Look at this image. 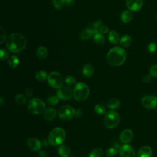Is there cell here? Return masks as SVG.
Instances as JSON below:
<instances>
[{"instance_id":"cell-13","label":"cell","mask_w":157,"mask_h":157,"mask_svg":"<svg viewBox=\"0 0 157 157\" xmlns=\"http://www.w3.org/2000/svg\"><path fill=\"white\" fill-rule=\"evenodd\" d=\"M126 4L129 10L132 12H136L142 8L143 0H126Z\"/></svg>"},{"instance_id":"cell-35","label":"cell","mask_w":157,"mask_h":157,"mask_svg":"<svg viewBox=\"0 0 157 157\" xmlns=\"http://www.w3.org/2000/svg\"><path fill=\"white\" fill-rule=\"evenodd\" d=\"M9 57V53L8 52L4 50V49H1L0 50V58L1 61H5Z\"/></svg>"},{"instance_id":"cell-34","label":"cell","mask_w":157,"mask_h":157,"mask_svg":"<svg viewBox=\"0 0 157 157\" xmlns=\"http://www.w3.org/2000/svg\"><path fill=\"white\" fill-rule=\"evenodd\" d=\"M65 82L67 85H73L76 82V78L72 75H68L65 78Z\"/></svg>"},{"instance_id":"cell-19","label":"cell","mask_w":157,"mask_h":157,"mask_svg":"<svg viewBox=\"0 0 157 157\" xmlns=\"http://www.w3.org/2000/svg\"><path fill=\"white\" fill-rule=\"evenodd\" d=\"M82 72L85 77H90L94 74V68L91 64H86L83 66Z\"/></svg>"},{"instance_id":"cell-45","label":"cell","mask_w":157,"mask_h":157,"mask_svg":"<svg viewBox=\"0 0 157 157\" xmlns=\"http://www.w3.org/2000/svg\"><path fill=\"white\" fill-rule=\"evenodd\" d=\"M0 102H1V105L2 107L4 105V99L2 97L0 98Z\"/></svg>"},{"instance_id":"cell-6","label":"cell","mask_w":157,"mask_h":157,"mask_svg":"<svg viewBox=\"0 0 157 157\" xmlns=\"http://www.w3.org/2000/svg\"><path fill=\"white\" fill-rule=\"evenodd\" d=\"M120 121V118L118 113L112 110L106 112L104 117V123L105 126L109 129L114 128L117 126Z\"/></svg>"},{"instance_id":"cell-40","label":"cell","mask_w":157,"mask_h":157,"mask_svg":"<svg viewBox=\"0 0 157 157\" xmlns=\"http://www.w3.org/2000/svg\"><path fill=\"white\" fill-rule=\"evenodd\" d=\"M109 31V28L106 26H102L99 29V32L101 34H106Z\"/></svg>"},{"instance_id":"cell-20","label":"cell","mask_w":157,"mask_h":157,"mask_svg":"<svg viewBox=\"0 0 157 157\" xmlns=\"http://www.w3.org/2000/svg\"><path fill=\"white\" fill-rule=\"evenodd\" d=\"M36 55L39 59H44L46 58L48 55V50L45 47L42 46L38 48Z\"/></svg>"},{"instance_id":"cell-24","label":"cell","mask_w":157,"mask_h":157,"mask_svg":"<svg viewBox=\"0 0 157 157\" xmlns=\"http://www.w3.org/2000/svg\"><path fill=\"white\" fill-rule=\"evenodd\" d=\"M19 64V59L16 55H12L9 59L8 64L11 68H15Z\"/></svg>"},{"instance_id":"cell-12","label":"cell","mask_w":157,"mask_h":157,"mask_svg":"<svg viewBox=\"0 0 157 157\" xmlns=\"http://www.w3.org/2000/svg\"><path fill=\"white\" fill-rule=\"evenodd\" d=\"M26 144L28 148L33 151H39L42 145L40 140H39L38 139L33 137L28 139L26 142Z\"/></svg>"},{"instance_id":"cell-9","label":"cell","mask_w":157,"mask_h":157,"mask_svg":"<svg viewBox=\"0 0 157 157\" xmlns=\"http://www.w3.org/2000/svg\"><path fill=\"white\" fill-rule=\"evenodd\" d=\"M56 96L61 100H69L74 96V90L69 86H62L58 90Z\"/></svg>"},{"instance_id":"cell-38","label":"cell","mask_w":157,"mask_h":157,"mask_svg":"<svg viewBox=\"0 0 157 157\" xmlns=\"http://www.w3.org/2000/svg\"><path fill=\"white\" fill-rule=\"evenodd\" d=\"M0 44H2L6 39V32L4 31L2 28H1V34H0Z\"/></svg>"},{"instance_id":"cell-11","label":"cell","mask_w":157,"mask_h":157,"mask_svg":"<svg viewBox=\"0 0 157 157\" xmlns=\"http://www.w3.org/2000/svg\"><path fill=\"white\" fill-rule=\"evenodd\" d=\"M118 151L121 157H135L136 155L134 148L128 144L120 147Z\"/></svg>"},{"instance_id":"cell-17","label":"cell","mask_w":157,"mask_h":157,"mask_svg":"<svg viewBox=\"0 0 157 157\" xmlns=\"http://www.w3.org/2000/svg\"><path fill=\"white\" fill-rule=\"evenodd\" d=\"M56 115V110L53 108H48L44 112V118L47 121H52Z\"/></svg>"},{"instance_id":"cell-7","label":"cell","mask_w":157,"mask_h":157,"mask_svg":"<svg viewBox=\"0 0 157 157\" xmlns=\"http://www.w3.org/2000/svg\"><path fill=\"white\" fill-rule=\"evenodd\" d=\"M47 82L52 88L59 89L63 86V78L59 72L53 71L48 75Z\"/></svg>"},{"instance_id":"cell-4","label":"cell","mask_w":157,"mask_h":157,"mask_svg":"<svg viewBox=\"0 0 157 157\" xmlns=\"http://www.w3.org/2000/svg\"><path fill=\"white\" fill-rule=\"evenodd\" d=\"M74 98L77 101H85L88 96L90 90L84 83H77L74 88Z\"/></svg>"},{"instance_id":"cell-14","label":"cell","mask_w":157,"mask_h":157,"mask_svg":"<svg viewBox=\"0 0 157 157\" xmlns=\"http://www.w3.org/2000/svg\"><path fill=\"white\" fill-rule=\"evenodd\" d=\"M133 138V132L129 129H126L123 130L120 135V140L124 144H128L130 142Z\"/></svg>"},{"instance_id":"cell-8","label":"cell","mask_w":157,"mask_h":157,"mask_svg":"<svg viewBox=\"0 0 157 157\" xmlns=\"http://www.w3.org/2000/svg\"><path fill=\"white\" fill-rule=\"evenodd\" d=\"M59 118L63 120H68L71 119L75 115V111L74 109L69 105H65L61 106L58 112Z\"/></svg>"},{"instance_id":"cell-37","label":"cell","mask_w":157,"mask_h":157,"mask_svg":"<svg viewBox=\"0 0 157 157\" xmlns=\"http://www.w3.org/2000/svg\"><path fill=\"white\" fill-rule=\"evenodd\" d=\"M156 48H157V47H156V44L152 42V43L149 44V45L148 47V50L150 53H153L156 51Z\"/></svg>"},{"instance_id":"cell-32","label":"cell","mask_w":157,"mask_h":157,"mask_svg":"<svg viewBox=\"0 0 157 157\" xmlns=\"http://www.w3.org/2000/svg\"><path fill=\"white\" fill-rule=\"evenodd\" d=\"M94 111L99 115H103L105 113V108L103 105L98 104L94 106Z\"/></svg>"},{"instance_id":"cell-15","label":"cell","mask_w":157,"mask_h":157,"mask_svg":"<svg viewBox=\"0 0 157 157\" xmlns=\"http://www.w3.org/2000/svg\"><path fill=\"white\" fill-rule=\"evenodd\" d=\"M98 33H99L98 30L94 29L93 28H86L80 33L79 37L82 40H86L90 39L93 34L94 35Z\"/></svg>"},{"instance_id":"cell-23","label":"cell","mask_w":157,"mask_h":157,"mask_svg":"<svg viewBox=\"0 0 157 157\" xmlns=\"http://www.w3.org/2000/svg\"><path fill=\"white\" fill-rule=\"evenodd\" d=\"M94 41L97 45H102L105 42V38L102 34L98 33L94 35Z\"/></svg>"},{"instance_id":"cell-39","label":"cell","mask_w":157,"mask_h":157,"mask_svg":"<svg viewBox=\"0 0 157 157\" xmlns=\"http://www.w3.org/2000/svg\"><path fill=\"white\" fill-rule=\"evenodd\" d=\"M102 25V22L100 21V20H98L96 21H95L93 24V29H96V30H98L99 29V28H101V26Z\"/></svg>"},{"instance_id":"cell-1","label":"cell","mask_w":157,"mask_h":157,"mask_svg":"<svg viewBox=\"0 0 157 157\" xmlns=\"http://www.w3.org/2000/svg\"><path fill=\"white\" fill-rule=\"evenodd\" d=\"M6 45L10 52L17 53L25 49L26 45V40L21 34L13 33L7 37Z\"/></svg>"},{"instance_id":"cell-16","label":"cell","mask_w":157,"mask_h":157,"mask_svg":"<svg viewBox=\"0 0 157 157\" xmlns=\"http://www.w3.org/2000/svg\"><path fill=\"white\" fill-rule=\"evenodd\" d=\"M153 153L151 148L149 146H143L138 151V157H151Z\"/></svg>"},{"instance_id":"cell-36","label":"cell","mask_w":157,"mask_h":157,"mask_svg":"<svg viewBox=\"0 0 157 157\" xmlns=\"http://www.w3.org/2000/svg\"><path fill=\"white\" fill-rule=\"evenodd\" d=\"M150 74L151 77L157 78V64L153 65L150 67Z\"/></svg>"},{"instance_id":"cell-22","label":"cell","mask_w":157,"mask_h":157,"mask_svg":"<svg viewBox=\"0 0 157 157\" xmlns=\"http://www.w3.org/2000/svg\"><path fill=\"white\" fill-rule=\"evenodd\" d=\"M132 18V15L130 11L124 10L121 13V20L123 23H129L131 21Z\"/></svg>"},{"instance_id":"cell-41","label":"cell","mask_w":157,"mask_h":157,"mask_svg":"<svg viewBox=\"0 0 157 157\" xmlns=\"http://www.w3.org/2000/svg\"><path fill=\"white\" fill-rule=\"evenodd\" d=\"M26 94L28 96V97H31L33 94V91L30 88H28L26 90Z\"/></svg>"},{"instance_id":"cell-3","label":"cell","mask_w":157,"mask_h":157,"mask_svg":"<svg viewBox=\"0 0 157 157\" xmlns=\"http://www.w3.org/2000/svg\"><path fill=\"white\" fill-rule=\"evenodd\" d=\"M66 139V132L64 129L61 127H56L53 129L48 134V142L53 146L61 145Z\"/></svg>"},{"instance_id":"cell-2","label":"cell","mask_w":157,"mask_h":157,"mask_svg":"<svg viewBox=\"0 0 157 157\" xmlns=\"http://www.w3.org/2000/svg\"><path fill=\"white\" fill-rule=\"evenodd\" d=\"M108 62L113 66L123 64L126 59V52L121 47L116 46L110 49L107 55Z\"/></svg>"},{"instance_id":"cell-44","label":"cell","mask_w":157,"mask_h":157,"mask_svg":"<svg viewBox=\"0 0 157 157\" xmlns=\"http://www.w3.org/2000/svg\"><path fill=\"white\" fill-rule=\"evenodd\" d=\"M74 3V0H66V5L68 6H72Z\"/></svg>"},{"instance_id":"cell-30","label":"cell","mask_w":157,"mask_h":157,"mask_svg":"<svg viewBox=\"0 0 157 157\" xmlns=\"http://www.w3.org/2000/svg\"><path fill=\"white\" fill-rule=\"evenodd\" d=\"M66 2V0H52V3L54 7L58 10L61 9Z\"/></svg>"},{"instance_id":"cell-25","label":"cell","mask_w":157,"mask_h":157,"mask_svg":"<svg viewBox=\"0 0 157 157\" xmlns=\"http://www.w3.org/2000/svg\"><path fill=\"white\" fill-rule=\"evenodd\" d=\"M120 104V102L118 99L116 98H113L111 99L107 103V107L110 109H117Z\"/></svg>"},{"instance_id":"cell-46","label":"cell","mask_w":157,"mask_h":157,"mask_svg":"<svg viewBox=\"0 0 157 157\" xmlns=\"http://www.w3.org/2000/svg\"><path fill=\"white\" fill-rule=\"evenodd\" d=\"M71 157H73V156H71Z\"/></svg>"},{"instance_id":"cell-31","label":"cell","mask_w":157,"mask_h":157,"mask_svg":"<svg viewBox=\"0 0 157 157\" xmlns=\"http://www.w3.org/2000/svg\"><path fill=\"white\" fill-rule=\"evenodd\" d=\"M59 99L58 98V97L57 96L51 95L47 98V101L49 104H50L52 105H55L58 103Z\"/></svg>"},{"instance_id":"cell-26","label":"cell","mask_w":157,"mask_h":157,"mask_svg":"<svg viewBox=\"0 0 157 157\" xmlns=\"http://www.w3.org/2000/svg\"><path fill=\"white\" fill-rule=\"evenodd\" d=\"M131 43V38L128 35L122 36L120 39V44L123 47H128Z\"/></svg>"},{"instance_id":"cell-27","label":"cell","mask_w":157,"mask_h":157,"mask_svg":"<svg viewBox=\"0 0 157 157\" xmlns=\"http://www.w3.org/2000/svg\"><path fill=\"white\" fill-rule=\"evenodd\" d=\"M47 77H48V75L47 72L43 70L38 71L36 74V79L40 82L44 81L45 79L47 78Z\"/></svg>"},{"instance_id":"cell-43","label":"cell","mask_w":157,"mask_h":157,"mask_svg":"<svg viewBox=\"0 0 157 157\" xmlns=\"http://www.w3.org/2000/svg\"><path fill=\"white\" fill-rule=\"evenodd\" d=\"M39 157H47V153L44 151H40L39 154Z\"/></svg>"},{"instance_id":"cell-21","label":"cell","mask_w":157,"mask_h":157,"mask_svg":"<svg viewBox=\"0 0 157 157\" xmlns=\"http://www.w3.org/2000/svg\"><path fill=\"white\" fill-rule=\"evenodd\" d=\"M108 39L109 40V41L113 44H116L118 42V41H120V38H119V36L118 34L115 31H110L109 32V34H108Z\"/></svg>"},{"instance_id":"cell-5","label":"cell","mask_w":157,"mask_h":157,"mask_svg":"<svg viewBox=\"0 0 157 157\" xmlns=\"http://www.w3.org/2000/svg\"><path fill=\"white\" fill-rule=\"evenodd\" d=\"M28 109L32 114L38 115L45 111V104L40 99L33 98L28 102Z\"/></svg>"},{"instance_id":"cell-18","label":"cell","mask_w":157,"mask_h":157,"mask_svg":"<svg viewBox=\"0 0 157 157\" xmlns=\"http://www.w3.org/2000/svg\"><path fill=\"white\" fill-rule=\"evenodd\" d=\"M58 153L61 157H68L70 155V148L66 144H61L59 146Z\"/></svg>"},{"instance_id":"cell-10","label":"cell","mask_w":157,"mask_h":157,"mask_svg":"<svg viewBox=\"0 0 157 157\" xmlns=\"http://www.w3.org/2000/svg\"><path fill=\"white\" fill-rule=\"evenodd\" d=\"M141 102L145 108L153 109L157 106V98L152 94H147L142 98Z\"/></svg>"},{"instance_id":"cell-28","label":"cell","mask_w":157,"mask_h":157,"mask_svg":"<svg viewBox=\"0 0 157 157\" xmlns=\"http://www.w3.org/2000/svg\"><path fill=\"white\" fill-rule=\"evenodd\" d=\"M103 150L100 148H96L91 151L88 157H103Z\"/></svg>"},{"instance_id":"cell-33","label":"cell","mask_w":157,"mask_h":157,"mask_svg":"<svg viewBox=\"0 0 157 157\" xmlns=\"http://www.w3.org/2000/svg\"><path fill=\"white\" fill-rule=\"evenodd\" d=\"M117 152H118L117 148H114V147H111L107 150L106 155L109 157H113L117 155Z\"/></svg>"},{"instance_id":"cell-29","label":"cell","mask_w":157,"mask_h":157,"mask_svg":"<svg viewBox=\"0 0 157 157\" xmlns=\"http://www.w3.org/2000/svg\"><path fill=\"white\" fill-rule=\"evenodd\" d=\"M15 101L18 105H22L25 104L26 98L22 94H18L15 98Z\"/></svg>"},{"instance_id":"cell-42","label":"cell","mask_w":157,"mask_h":157,"mask_svg":"<svg viewBox=\"0 0 157 157\" xmlns=\"http://www.w3.org/2000/svg\"><path fill=\"white\" fill-rule=\"evenodd\" d=\"M151 75H145L144 77H143V82H145V83H148L151 80Z\"/></svg>"}]
</instances>
